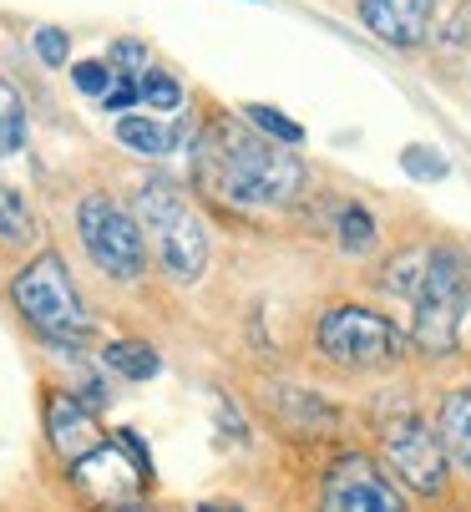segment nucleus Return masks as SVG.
<instances>
[{"label": "nucleus", "instance_id": "11", "mask_svg": "<svg viewBox=\"0 0 471 512\" xmlns=\"http://www.w3.org/2000/svg\"><path fill=\"white\" fill-rule=\"evenodd\" d=\"M46 436H51L56 457L76 462V457H87L102 442V426H97V411H87L71 391H56L46 401Z\"/></svg>", "mask_w": 471, "mask_h": 512}, {"label": "nucleus", "instance_id": "14", "mask_svg": "<svg viewBox=\"0 0 471 512\" xmlns=\"http://www.w3.org/2000/svg\"><path fill=\"white\" fill-rule=\"evenodd\" d=\"M102 365H107V371H117L122 381H152V376H163V355H157L147 340H112V345H102Z\"/></svg>", "mask_w": 471, "mask_h": 512}, {"label": "nucleus", "instance_id": "12", "mask_svg": "<svg viewBox=\"0 0 471 512\" xmlns=\"http://www.w3.org/2000/svg\"><path fill=\"white\" fill-rule=\"evenodd\" d=\"M117 142H122L127 153H137V158H168V153H178L183 142H188V122L163 127L157 117L122 112V117H117Z\"/></svg>", "mask_w": 471, "mask_h": 512}, {"label": "nucleus", "instance_id": "4", "mask_svg": "<svg viewBox=\"0 0 471 512\" xmlns=\"http://www.w3.org/2000/svg\"><path fill=\"white\" fill-rule=\"evenodd\" d=\"M132 213H137V229L152 244L157 264L168 269V279H178V284L203 279V269H208V229H203L198 208L188 203V193L173 178H147L137 188Z\"/></svg>", "mask_w": 471, "mask_h": 512}, {"label": "nucleus", "instance_id": "24", "mask_svg": "<svg viewBox=\"0 0 471 512\" xmlns=\"http://www.w3.org/2000/svg\"><path fill=\"white\" fill-rule=\"evenodd\" d=\"M132 107H137V77H117V82L102 92V112H117V117H122V112H132Z\"/></svg>", "mask_w": 471, "mask_h": 512}, {"label": "nucleus", "instance_id": "17", "mask_svg": "<svg viewBox=\"0 0 471 512\" xmlns=\"http://www.w3.org/2000/svg\"><path fill=\"white\" fill-rule=\"evenodd\" d=\"M183 82L173 77V71L163 66H142V77H137V102H147L152 112H178L183 107Z\"/></svg>", "mask_w": 471, "mask_h": 512}, {"label": "nucleus", "instance_id": "9", "mask_svg": "<svg viewBox=\"0 0 471 512\" xmlns=\"http://www.w3.org/2000/svg\"><path fill=\"white\" fill-rule=\"evenodd\" d=\"M320 512H411V507H406V492L390 482L365 452H350L325 472Z\"/></svg>", "mask_w": 471, "mask_h": 512}, {"label": "nucleus", "instance_id": "8", "mask_svg": "<svg viewBox=\"0 0 471 512\" xmlns=\"http://www.w3.org/2000/svg\"><path fill=\"white\" fill-rule=\"evenodd\" d=\"M385 457H390V472H396L406 487H416L421 497H441L446 492V447H441V431L416 416V411H401L385 421Z\"/></svg>", "mask_w": 471, "mask_h": 512}, {"label": "nucleus", "instance_id": "15", "mask_svg": "<svg viewBox=\"0 0 471 512\" xmlns=\"http://www.w3.org/2000/svg\"><path fill=\"white\" fill-rule=\"evenodd\" d=\"M41 224L16 183H0V244H36Z\"/></svg>", "mask_w": 471, "mask_h": 512}, {"label": "nucleus", "instance_id": "25", "mask_svg": "<svg viewBox=\"0 0 471 512\" xmlns=\"http://www.w3.org/2000/svg\"><path fill=\"white\" fill-rule=\"evenodd\" d=\"M117 512H147V507H132V502H127V507H117Z\"/></svg>", "mask_w": 471, "mask_h": 512}, {"label": "nucleus", "instance_id": "1", "mask_svg": "<svg viewBox=\"0 0 471 512\" xmlns=\"http://www.w3.org/2000/svg\"><path fill=\"white\" fill-rule=\"evenodd\" d=\"M304 178L309 168L294 158V148L259 137L249 122L213 117L193 142V183L228 208H289L304 193Z\"/></svg>", "mask_w": 471, "mask_h": 512}, {"label": "nucleus", "instance_id": "22", "mask_svg": "<svg viewBox=\"0 0 471 512\" xmlns=\"http://www.w3.org/2000/svg\"><path fill=\"white\" fill-rule=\"evenodd\" d=\"M31 46H36V61L41 66H66V56H71V36L61 31V26H36V36H31Z\"/></svg>", "mask_w": 471, "mask_h": 512}, {"label": "nucleus", "instance_id": "18", "mask_svg": "<svg viewBox=\"0 0 471 512\" xmlns=\"http://www.w3.org/2000/svg\"><path fill=\"white\" fill-rule=\"evenodd\" d=\"M244 122H249L259 137L279 142V148H299V142H304V127H299L294 117H284L279 107H269V102H249V107H244Z\"/></svg>", "mask_w": 471, "mask_h": 512}, {"label": "nucleus", "instance_id": "10", "mask_svg": "<svg viewBox=\"0 0 471 512\" xmlns=\"http://www.w3.org/2000/svg\"><path fill=\"white\" fill-rule=\"evenodd\" d=\"M365 31L390 51H416L431 41L436 26V0H360Z\"/></svg>", "mask_w": 471, "mask_h": 512}, {"label": "nucleus", "instance_id": "13", "mask_svg": "<svg viewBox=\"0 0 471 512\" xmlns=\"http://www.w3.org/2000/svg\"><path fill=\"white\" fill-rule=\"evenodd\" d=\"M441 447H446V457L471 477V386H461V391H451L446 396V406H441Z\"/></svg>", "mask_w": 471, "mask_h": 512}, {"label": "nucleus", "instance_id": "2", "mask_svg": "<svg viewBox=\"0 0 471 512\" xmlns=\"http://www.w3.org/2000/svg\"><path fill=\"white\" fill-rule=\"evenodd\" d=\"M411 340L416 350L446 360L461 345V320L471 310V249L456 239H436L421 249V274L411 284Z\"/></svg>", "mask_w": 471, "mask_h": 512}, {"label": "nucleus", "instance_id": "5", "mask_svg": "<svg viewBox=\"0 0 471 512\" xmlns=\"http://www.w3.org/2000/svg\"><path fill=\"white\" fill-rule=\"evenodd\" d=\"M314 345H320L325 360L345 365V371H385V365L406 360V335L365 305L325 310L320 325H314Z\"/></svg>", "mask_w": 471, "mask_h": 512}, {"label": "nucleus", "instance_id": "19", "mask_svg": "<svg viewBox=\"0 0 471 512\" xmlns=\"http://www.w3.org/2000/svg\"><path fill=\"white\" fill-rule=\"evenodd\" d=\"M21 142H26V102L6 77H0V158H11Z\"/></svg>", "mask_w": 471, "mask_h": 512}, {"label": "nucleus", "instance_id": "20", "mask_svg": "<svg viewBox=\"0 0 471 512\" xmlns=\"http://www.w3.org/2000/svg\"><path fill=\"white\" fill-rule=\"evenodd\" d=\"M401 173H406L411 183H441V178L451 173V163H446L441 148H426V142H406V148H401Z\"/></svg>", "mask_w": 471, "mask_h": 512}, {"label": "nucleus", "instance_id": "16", "mask_svg": "<svg viewBox=\"0 0 471 512\" xmlns=\"http://www.w3.org/2000/svg\"><path fill=\"white\" fill-rule=\"evenodd\" d=\"M335 234H340V249H345L350 259H365V254H375V249H380V224L370 218V208H365V203H345V208H340Z\"/></svg>", "mask_w": 471, "mask_h": 512}, {"label": "nucleus", "instance_id": "26", "mask_svg": "<svg viewBox=\"0 0 471 512\" xmlns=\"http://www.w3.org/2000/svg\"><path fill=\"white\" fill-rule=\"evenodd\" d=\"M254 6H259V0H254Z\"/></svg>", "mask_w": 471, "mask_h": 512}, {"label": "nucleus", "instance_id": "21", "mask_svg": "<svg viewBox=\"0 0 471 512\" xmlns=\"http://www.w3.org/2000/svg\"><path fill=\"white\" fill-rule=\"evenodd\" d=\"M112 82H117V71H112L107 61H76V66H71V87L82 92V97H97V102H102V92H107Z\"/></svg>", "mask_w": 471, "mask_h": 512}, {"label": "nucleus", "instance_id": "6", "mask_svg": "<svg viewBox=\"0 0 471 512\" xmlns=\"http://www.w3.org/2000/svg\"><path fill=\"white\" fill-rule=\"evenodd\" d=\"M76 239H82L87 259L107 279H117V284L142 279V269H147V239L137 229V213L122 208L112 193H87L82 203H76Z\"/></svg>", "mask_w": 471, "mask_h": 512}, {"label": "nucleus", "instance_id": "23", "mask_svg": "<svg viewBox=\"0 0 471 512\" xmlns=\"http://www.w3.org/2000/svg\"><path fill=\"white\" fill-rule=\"evenodd\" d=\"M107 66L117 71V77H132V71H142V66H147V46H142V41H112Z\"/></svg>", "mask_w": 471, "mask_h": 512}, {"label": "nucleus", "instance_id": "3", "mask_svg": "<svg viewBox=\"0 0 471 512\" xmlns=\"http://www.w3.org/2000/svg\"><path fill=\"white\" fill-rule=\"evenodd\" d=\"M11 305L46 345H61V350H82L97 330L82 289H76V279H71V269L56 249H41L31 264L16 269Z\"/></svg>", "mask_w": 471, "mask_h": 512}, {"label": "nucleus", "instance_id": "7", "mask_svg": "<svg viewBox=\"0 0 471 512\" xmlns=\"http://www.w3.org/2000/svg\"><path fill=\"white\" fill-rule=\"evenodd\" d=\"M71 482L102 507H127L137 492L152 487V457L137 442V431H112V442H97L87 457L71 462Z\"/></svg>", "mask_w": 471, "mask_h": 512}]
</instances>
